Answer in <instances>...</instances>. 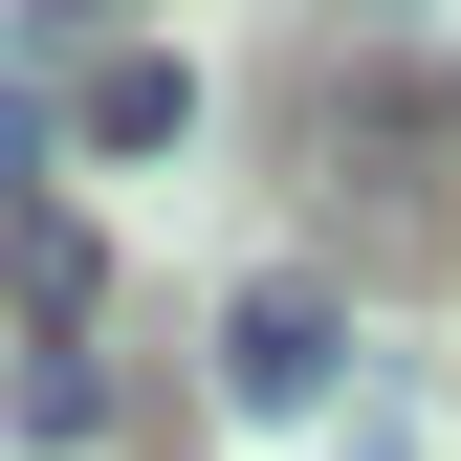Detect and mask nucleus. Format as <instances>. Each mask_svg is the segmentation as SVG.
<instances>
[{
    "mask_svg": "<svg viewBox=\"0 0 461 461\" xmlns=\"http://www.w3.org/2000/svg\"><path fill=\"white\" fill-rule=\"evenodd\" d=\"M0 418H23L44 461H67V439H110V352H23V374H0Z\"/></svg>",
    "mask_w": 461,
    "mask_h": 461,
    "instance_id": "obj_4",
    "label": "nucleus"
},
{
    "mask_svg": "<svg viewBox=\"0 0 461 461\" xmlns=\"http://www.w3.org/2000/svg\"><path fill=\"white\" fill-rule=\"evenodd\" d=\"M0 176H23V67H0Z\"/></svg>",
    "mask_w": 461,
    "mask_h": 461,
    "instance_id": "obj_5",
    "label": "nucleus"
},
{
    "mask_svg": "<svg viewBox=\"0 0 461 461\" xmlns=\"http://www.w3.org/2000/svg\"><path fill=\"white\" fill-rule=\"evenodd\" d=\"M0 285H23V330H44V352H88V308H110V242H88V220H0Z\"/></svg>",
    "mask_w": 461,
    "mask_h": 461,
    "instance_id": "obj_2",
    "label": "nucleus"
},
{
    "mask_svg": "<svg viewBox=\"0 0 461 461\" xmlns=\"http://www.w3.org/2000/svg\"><path fill=\"white\" fill-rule=\"evenodd\" d=\"M330 461H418V439H330Z\"/></svg>",
    "mask_w": 461,
    "mask_h": 461,
    "instance_id": "obj_6",
    "label": "nucleus"
},
{
    "mask_svg": "<svg viewBox=\"0 0 461 461\" xmlns=\"http://www.w3.org/2000/svg\"><path fill=\"white\" fill-rule=\"evenodd\" d=\"M220 395H242V418H330V395H352V308H330L308 264L220 285Z\"/></svg>",
    "mask_w": 461,
    "mask_h": 461,
    "instance_id": "obj_1",
    "label": "nucleus"
},
{
    "mask_svg": "<svg viewBox=\"0 0 461 461\" xmlns=\"http://www.w3.org/2000/svg\"><path fill=\"white\" fill-rule=\"evenodd\" d=\"M67 110H88V154H176L198 132V67L176 44H110V67H67Z\"/></svg>",
    "mask_w": 461,
    "mask_h": 461,
    "instance_id": "obj_3",
    "label": "nucleus"
}]
</instances>
